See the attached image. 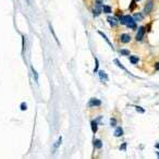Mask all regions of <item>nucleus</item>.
Wrapping results in <instances>:
<instances>
[{
  "mask_svg": "<svg viewBox=\"0 0 159 159\" xmlns=\"http://www.w3.org/2000/svg\"><path fill=\"white\" fill-rule=\"evenodd\" d=\"M61 141H62V139H61V136H60V137H59V140H58V142L55 144V148H58V147H59L60 144H61Z\"/></svg>",
  "mask_w": 159,
  "mask_h": 159,
  "instance_id": "nucleus-20",
  "label": "nucleus"
},
{
  "mask_svg": "<svg viewBox=\"0 0 159 159\" xmlns=\"http://www.w3.org/2000/svg\"><path fill=\"white\" fill-rule=\"evenodd\" d=\"M103 10H104V12H105V13H111V8H110L109 7V5H103Z\"/></svg>",
  "mask_w": 159,
  "mask_h": 159,
  "instance_id": "nucleus-13",
  "label": "nucleus"
},
{
  "mask_svg": "<svg viewBox=\"0 0 159 159\" xmlns=\"http://www.w3.org/2000/svg\"><path fill=\"white\" fill-rule=\"evenodd\" d=\"M94 145H95V147L100 148L101 146H103V143H101L100 140H95V141H94Z\"/></svg>",
  "mask_w": 159,
  "mask_h": 159,
  "instance_id": "nucleus-14",
  "label": "nucleus"
},
{
  "mask_svg": "<svg viewBox=\"0 0 159 159\" xmlns=\"http://www.w3.org/2000/svg\"><path fill=\"white\" fill-rule=\"evenodd\" d=\"M108 22L110 23V25L111 26H117L119 24V21H118V19L117 17H112V16H108Z\"/></svg>",
  "mask_w": 159,
  "mask_h": 159,
  "instance_id": "nucleus-5",
  "label": "nucleus"
},
{
  "mask_svg": "<svg viewBox=\"0 0 159 159\" xmlns=\"http://www.w3.org/2000/svg\"><path fill=\"white\" fill-rule=\"evenodd\" d=\"M123 135V130H122V128H117L116 131H115V136L116 137H120Z\"/></svg>",
  "mask_w": 159,
  "mask_h": 159,
  "instance_id": "nucleus-8",
  "label": "nucleus"
},
{
  "mask_svg": "<svg viewBox=\"0 0 159 159\" xmlns=\"http://www.w3.org/2000/svg\"><path fill=\"white\" fill-rule=\"evenodd\" d=\"M98 33H99V34H100L101 36H103V37L105 38V40H106V41H107V43H108V44H109V46H110V47H111V48H112V49H113V46H112V44H111V43H110V40H109V39H108V37H107V36H106V35H105V34H104V33H103V32H100V31H98Z\"/></svg>",
  "mask_w": 159,
  "mask_h": 159,
  "instance_id": "nucleus-12",
  "label": "nucleus"
},
{
  "mask_svg": "<svg viewBox=\"0 0 159 159\" xmlns=\"http://www.w3.org/2000/svg\"><path fill=\"white\" fill-rule=\"evenodd\" d=\"M135 109L137 110L139 112H141V113H144L145 112V109L144 108H142V107H139V106H135Z\"/></svg>",
  "mask_w": 159,
  "mask_h": 159,
  "instance_id": "nucleus-19",
  "label": "nucleus"
},
{
  "mask_svg": "<svg viewBox=\"0 0 159 159\" xmlns=\"http://www.w3.org/2000/svg\"><path fill=\"white\" fill-rule=\"evenodd\" d=\"M98 74H99V77H100L101 81H108V76H107V74L105 73L104 71H99V72H98Z\"/></svg>",
  "mask_w": 159,
  "mask_h": 159,
  "instance_id": "nucleus-10",
  "label": "nucleus"
},
{
  "mask_svg": "<svg viewBox=\"0 0 159 159\" xmlns=\"http://www.w3.org/2000/svg\"><path fill=\"white\" fill-rule=\"evenodd\" d=\"M156 154H157V156H158V158H159V152H157V153H156Z\"/></svg>",
  "mask_w": 159,
  "mask_h": 159,
  "instance_id": "nucleus-28",
  "label": "nucleus"
},
{
  "mask_svg": "<svg viewBox=\"0 0 159 159\" xmlns=\"http://www.w3.org/2000/svg\"><path fill=\"white\" fill-rule=\"evenodd\" d=\"M110 124H111V127H116V124H117V121H116V119H111L110 120Z\"/></svg>",
  "mask_w": 159,
  "mask_h": 159,
  "instance_id": "nucleus-22",
  "label": "nucleus"
},
{
  "mask_svg": "<svg viewBox=\"0 0 159 159\" xmlns=\"http://www.w3.org/2000/svg\"><path fill=\"white\" fill-rule=\"evenodd\" d=\"M101 9H103V5H101V3H97L95 5V8H94V10H93V12H94V15L95 16H98L100 14V12H101Z\"/></svg>",
  "mask_w": 159,
  "mask_h": 159,
  "instance_id": "nucleus-4",
  "label": "nucleus"
},
{
  "mask_svg": "<svg viewBox=\"0 0 159 159\" xmlns=\"http://www.w3.org/2000/svg\"><path fill=\"white\" fill-rule=\"evenodd\" d=\"M155 69L156 70H159V62H157V63L155 64Z\"/></svg>",
  "mask_w": 159,
  "mask_h": 159,
  "instance_id": "nucleus-26",
  "label": "nucleus"
},
{
  "mask_svg": "<svg viewBox=\"0 0 159 159\" xmlns=\"http://www.w3.org/2000/svg\"><path fill=\"white\" fill-rule=\"evenodd\" d=\"M136 1H140V0H136Z\"/></svg>",
  "mask_w": 159,
  "mask_h": 159,
  "instance_id": "nucleus-29",
  "label": "nucleus"
},
{
  "mask_svg": "<svg viewBox=\"0 0 159 159\" xmlns=\"http://www.w3.org/2000/svg\"><path fill=\"white\" fill-rule=\"evenodd\" d=\"M95 61H96V67L94 69V72H97L98 71V60H97V58H95Z\"/></svg>",
  "mask_w": 159,
  "mask_h": 159,
  "instance_id": "nucleus-25",
  "label": "nucleus"
},
{
  "mask_svg": "<svg viewBox=\"0 0 159 159\" xmlns=\"http://www.w3.org/2000/svg\"><path fill=\"white\" fill-rule=\"evenodd\" d=\"M32 71H33V73H34V76H35V80L37 81L38 80V75H37V72H36L35 70H34V68H32Z\"/></svg>",
  "mask_w": 159,
  "mask_h": 159,
  "instance_id": "nucleus-24",
  "label": "nucleus"
},
{
  "mask_svg": "<svg viewBox=\"0 0 159 159\" xmlns=\"http://www.w3.org/2000/svg\"><path fill=\"white\" fill-rule=\"evenodd\" d=\"M92 131L96 133L97 132V123H96L95 121H92Z\"/></svg>",
  "mask_w": 159,
  "mask_h": 159,
  "instance_id": "nucleus-15",
  "label": "nucleus"
},
{
  "mask_svg": "<svg viewBox=\"0 0 159 159\" xmlns=\"http://www.w3.org/2000/svg\"><path fill=\"white\" fill-rule=\"evenodd\" d=\"M139 58H137V57H135V56H131L130 57V62L132 64H136L137 62H139Z\"/></svg>",
  "mask_w": 159,
  "mask_h": 159,
  "instance_id": "nucleus-11",
  "label": "nucleus"
},
{
  "mask_svg": "<svg viewBox=\"0 0 159 159\" xmlns=\"http://www.w3.org/2000/svg\"><path fill=\"white\" fill-rule=\"evenodd\" d=\"M145 33H146V28L144 27V26H141V27L139 28V31H137V34H136L135 39H136L137 41L143 40V37H144V35H145Z\"/></svg>",
  "mask_w": 159,
  "mask_h": 159,
  "instance_id": "nucleus-2",
  "label": "nucleus"
},
{
  "mask_svg": "<svg viewBox=\"0 0 159 159\" xmlns=\"http://www.w3.org/2000/svg\"><path fill=\"white\" fill-rule=\"evenodd\" d=\"M136 7V0H132L131 2V5H130V11H133Z\"/></svg>",
  "mask_w": 159,
  "mask_h": 159,
  "instance_id": "nucleus-16",
  "label": "nucleus"
},
{
  "mask_svg": "<svg viewBox=\"0 0 159 159\" xmlns=\"http://www.w3.org/2000/svg\"><path fill=\"white\" fill-rule=\"evenodd\" d=\"M120 53L123 55V56H129V55H130V51L127 50V49H122V50H120Z\"/></svg>",
  "mask_w": 159,
  "mask_h": 159,
  "instance_id": "nucleus-18",
  "label": "nucleus"
},
{
  "mask_svg": "<svg viewBox=\"0 0 159 159\" xmlns=\"http://www.w3.org/2000/svg\"><path fill=\"white\" fill-rule=\"evenodd\" d=\"M119 19H120V23L121 24H124V25H127L128 27L130 28H135L136 27V23H135V20L133 19L131 15H121V14H118Z\"/></svg>",
  "mask_w": 159,
  "mask_h": 159,
  "instance_id": "nucleus-1",
  "label": "nucleus"
},
{
  "mask_svg": "<svg viewBox=\"0 0 159 159\" xmlns=\"http://www.w3.org/2000/svg\"><path fill=\"white\" fill-rule=\"evenodd\" d=\"M115 63H116L117 65H118V67H119L120 69H122V70H124L125 72H127V73H129V74H130V75H132V73H130V72H129V71L127 70V69H125V68L123 67V65H122L121 63H120V61H119V60H117V59H116V60H115Z\"/></svg>",
  "mask_w": 159,
  "mask_h": 159,
  "instance_id": "nucleus-9",
  "label": "nucleus"
},
{
  "mask_svg": "<svg viewBox=\"0 0 159 159\" xmlns=\"http://www.w3.org/2000/svg\"><path fill=\"white\" fill-rule=\"evenodd\" d=\"M134 19L137 21H141V20H143V15L141 13H135L134 14Z\"/></svg>",
  "mask_w": 159,
  "mask_h": 159,
  "instance_id": "nucleus-17",
  "label": "nucleus"
},
{
  "mask_svg": "<svg viewBox=\"0 0 159 159\" xmlns=\"http://www.w3.org/2000/svg\"><path fill=\"white\" fill-rule=\"evenodd\" d=\"M88 105L91 107H94V106H100L101 105V101L99 100V99H96V98H93V99H91L89 100V103H88Z\"/></svg>",
  "mask_w": 159,
  "mask_h": 159,
  "instance_id": "nucleus-6",
  "label": "nucleus"
},
{
  "mask_svg": "<svg viewBox=\"0 0 159 159\" xmlns=\"http://www.w3.org/2000/svg\"><path fill=\"white\" fill-rule=\"evenodd\" d=\"M130 40H131V36L129 35V34H122L121 35V41H122V43L127 44Z\"/></svg>",
  "mask_w": 159,
  "mask_h": 159,
  "instance_id": "nucleus-7",
  "label": "nucleus"
},
{
  "mask_svg": "<svg viewBox=\"0 0 159 159\" xmlns=\"http://www.w3.org/2000/svg\"><path fill=\"white\" fill-rule=\"evenodd\" d=\"M120 149H121V151H125V149H127V143L122 144V146H120Z\"/></svg>",
  "mask_w": 159,
  "mask_h": 159,
  "instance_id": "nucleus-23",
  "label": "nucleus"
},
{
  "mask_svg": "<svg viewBox=\"0 0 159 159\" xmlns=\"http://www.w3.org/2000/svg\"><path fill=\"white\" fill-rule=\"evenodd\" d=\"M155 146H156V148H159V143H157Z\"/></svg>",
  "mask_w": 159,
  "mask_h": 159,
  "instance_id": "nucleus-27",
  "label": "nucleus"
},
{
  "mask_svg": "<svg viewBox=\"0 0 159 159\" xmlns=\"http://www.w3.org/2000/svg\"><path fill=\"white\" fill-rule=\"evenodd\" d=\"M153 8H154V1H153V0H148V1L146 2L145 8H144V13H145V14H149L152 12Z\"/></svg>",
  "mask_w": 159,
  "mask_h": 159,
  "instance_id": "nucleus-3",
  "label": "nucleus"
},
{
  "mask_svg": "<svg viewBox=\"0 0 159 159\" xmlns=\"http://www.w3.org/2000/svg\"><path fill=\"white\" fill-rule=\"evenodd\" d=\"M26 108H27V106H26V104H25V103H22V104H21V110L25 111Z\"/></svg>",
  "mask_w": 159,
  "mask_h": 159,
  "instance_id": "nucleus-21",
  "label": "nucleus"
}]
</instances>
